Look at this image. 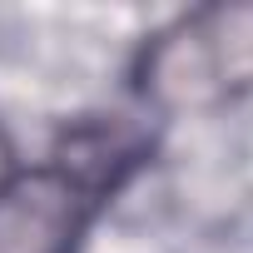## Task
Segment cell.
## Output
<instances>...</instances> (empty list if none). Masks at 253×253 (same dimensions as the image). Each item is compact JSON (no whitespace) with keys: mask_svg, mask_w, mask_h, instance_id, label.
<instances>
[{"mask_svg":"<svg viewBox=\"0 0 253 253\" xmlns=\"http://www.w3.org/2000/svg\"><path fill=\"white\" fill-rule=\"evenodd\" d=\"M134 89L169 114H204L253 94V5H204L154 30Z\"/></svg>","mask_w":253,"mask_h":253,"instance_id":"6da1fadb","label":"cell"},{"mask_svg":"<svg viewBox=\"0 0 253 253\" xmlns=\"http://www.w3.org/2000/svg\"><path fill=\"white\" fill-rule=\"evenodd\" d=\"M15 184H20V164H15V144H10V134L0 129V204H5L10 194H15Z\"/></svg>","mask_w":253,"mask_h":253,"instance_id":"7a4b0ae2","label":"cell"}]
</instances>
